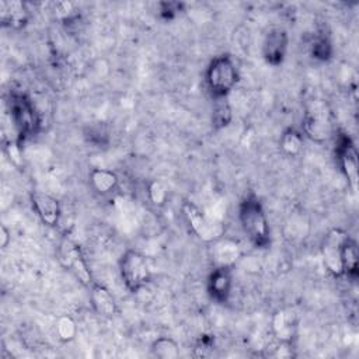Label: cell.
Masks as SVG:
<instances>
[{
	"label": "cell",
	"instance_id": "44dd1931",
	"mask_svg": "<svg viewBox=\"0 0 359 359\" xmlns=\"http://www.w3.org/2000/svg\"><path fill=\"white\" fill-rule=\"evenodd\" d=\"M55 330H56L57 338L60 341H63V342H70L77 335V324H76L74 318L72 316H69V314L60 316L56 320Z\"/></svg>",
	"mask_w": 359,
	"mask_h": 359
},
{
	"label": "cell",
	"instance_id": "3957f363",
	"mask_svg": "<svg viewBox=\"0 0 359 359\" xmlns=\"http://www.w3.org/2000/svg\"><path fill=\"white\" fill-rule=\"evenodd\" d=\"M119 273L130 293L144 289L151 280V268L147 257L137 250H126L119 258Z\"/></svg>",
	"mask_w": 359,
	"mask_h": 359
},
{
	"label": "cell",
	"instance_id": "5bb4252c",
	"mask_svg": "<svg viewBox=\"0 0 359 359\" xmlns=\"http://www.w3.org/2000/svg\"><path fill=\"white\" fill-rule=\"evenodd\" d=\"M0 18L4 27L21 28L29 20V11L21 1H0Z\"/></svg>",
	"mask_w": 359,
	"mask_h": 359
},
{
	"label": "cell",
	"instance_id": "ba28073f",
	"mask_svg": "<svg viewBox=\"0 0 359 359\" xmlns=\"http://www.w3.org/2000/svg\"><path fill=\"white\" fill-rule=\"evenodd\" d=\"M182 212L189 227L199 240L213 243L222 237V227L209 220L194 202L185 201L182 205Z\"/></svg>",
	"mask_w": 359,
	"mask_h": 359
},
{
	"label": "cell",
	"instance_id": "603a6c76",
	"mask_svg": "<svg viewBox=\"0 0 359 359\" xmlns=\"http://www.w3.org/2000/svg\"><path fill=\"white\" fill-rule=\"evenodd\" d=\"M272 328L275 332V337L278 339L290 341L292 339V324H289L287 317L283 311H278L272 317Z\"/></svg>",
	"mask_w": 359,
	"mask_h": 359
},
{
	"label": "cell",
	"instance_id": "9a60e30c",
	"mask_svg": "<svg viewBox=\"0 0 359 359\" xmlns=\"http://www.w3.org/2000/svg\"><path fill=\"white\" fill-rule=\"evenodd\" d=\"M88 180L91 188L98 195H108L114 192V189L118 187V175L115 171L108 168H100L94 167L88 172Z\"/></svg>",
	"mask_w": 359,
	"mask_h": 359
},
{
	"label": "cell",
	"instance_id": "6da1fadb",
	"mask_svg": "<svg viewBox=\"0 0 359 359\" xmlns=\"http://www.w3.org/2000/svg\"><path fill=\"white\" fill-rule=\"evenodd\" d=\"M238 223L243 233L257 248H266L271 244L269 220L261 199L255 194H248L238 205Z\"/></svg>",
	"mask_w": 359,
	"mask_h": 359
},
{
	"label": "cell",
	"instance_id": "9c48e42d",
	"mask_svg": "<svg viewBox=\"0 0 359 359\" xmlns=\"http://www.w3.org/2000/svg\"><path fill=\"white\" fill-rule=\"evenodd\" d=\"M289 48V34L283 27L273 25L264 35L261 52L264 60L271 66H279L283 63Z\"/></svg>",
	"mask_w": 359,
	"mask_h": 359
},
{
	"label": "cell",
	"instance_id": "cb8c5ba5",
	"mask_svg": "<svg viewBox=\"0 0 359 359\" xmlns=\"http://www.w3.org/2000/svg\"><path fill=\"white\" fill-rule=\"evenodd\" d=\"M311 55L317 60H328L332 56V45L328 36L320 35L311 43Z\"/></svg>",
	"mask_w": 359,
	"mask_h": 359
},
{
	"label": "cell",
	"instance_id": "8992f818",
	"mask_svg": "<svg viewBox=\"0 0 359 359\" xmlns=\"http://www.w3.org/2000/svg\"><path fill=\"white\" fill-rule=\"evenodd\" d=\"M346 238H348V234L345 231H342L341 229H332L327 233V236L321 243L323 262L327 271L335 278L344 276L342 245Z\"/></svg>",
	"mask_w": 359,
	"mask_h": 359
},
{
	"label": "cell",
	"instance_id": "ac0fdd59",
	"mask_svg": "<svg viewBox=\"0 0 359 359\" xmlns=\"http://www.w3.org/2000/svg\"><path fill=\"white\" fill-rule=\"evenodd\" d=\"M151 355L160 359H175L180 356V344L171 337H158L151 342Z\"/></svg>",
	"mask_w": 359,
	"mask_h": 359
},
{
	"label": "cell",
	"instance_id": "ffe728a7",
	"mask_svg": "<svg viewBox=\"0 0 359 359\" xmlns=\"http://www.w3.org/2000/svg\"><path fill=\"white\" fill-rule=\"evenodd\" d=\"M233 119V111L226 98L215 100L213 111H212V126L213 129L219 130L230 125Z\"/></svg>",
	"mask_w": 359,
	"mask_h": 359
},
{
	"label": "cell",
	"instance_id": "277c9868",
	"mask_svg": "<svg viewBox=\"0 0 359 359\" xmlns=\"http://www.w3.org/2000/svg\"><path fill=\"white\" fill-rule=\"evenodd\" d=\"M57 259L83 286L90 287L94 283L93 273L84 258L81 247L70 237L65 236L57 247Z\"/></svg>",
	"mask_w": 359,
	"mask_h": 359
},
{
	"label": "cell",
	"instance_id": "7c38bea8",
	"mask_svg": "<svg viewBox=\"0 0 359 359\" xmlns=\"http://www.w3.org/2000/svg\"><path fill=\"white\" fill-rule=\"evenodd\" d=\"M231 286H233L231 266H216L210 272L208 278V293L215 302L224 303L230 296Z\"/></svg>",
	"mask_w": 359,
	"mask_h": 359
},
{
	"label": "cell",
	"instance_id": "484cf974",
	"mask_svg": "<svg viewBox=\"0 0 359 359\" xmlns=\"http://www.w3.org/2000/svg\"><path fill=\"white\" fill-rule=\"evenodd\" d=\"M11 243V231L6 227V224L0 226V247L4 250Z\"/></svg>",
	"mask_w": 359,
	"mask_h": 359
},
{
	"label": "cell",
	"instance_id": "e0dca14e",
	"mask_svg": "<svg viewBox=\"0 0 359 359\" xmlns=\"http://www.w3.org/2000/svg\"><path fill=\"white\" fill-rule=\"evenodd\" d=\"M359 266V252L356 243L348 236L342 245V268L344 275L349 278H356Z\"/></svg>",
	"mask_w": 359,
	"mask_h": 359
},
{
	"label": "cell",
	"instance_id": "52a82bcc",
	"mask_svg": "<svg viewBox=\"0 0 359 359\" xmlns=\"http://www.w3.org/2000/svg\"><path fill=\"white\" fill-rule=\"evenodd\" d=\"M337 157L349 188L356 192L359 182V157L355 143L348 135H341L337 143Z\"/></svg>",
	"mask_w": 359,
	"mask_h": 359
},
{
	"label": "cell",
	"instance_id": "d6986e66",
	"mask_svg": "<svg viewBox=\"0 0 359 359\" xmlns=\"http://www.w3.org/2000/svg\"><path fill=\"white\" fill-rule=\"evenodd\" d=\"M280 149L283 150V153L286 156H297L300 154V151L303 150V144H304V136L302 132H299L294 128H289L286 130H283L282 136H280Z\"/></svg>",
	"mask_w": 359,
	"mask_h": 359
},
{
	"label": "cell",
	"instance_id": "5b68a950",
	"mask_svg": "<svg viewBox=\"0 0 359 359\" xmlns=\"http://www.w3.org/2000/svg\"><path fill=\"white\" fill-rule=\"evenodd\" d=\"M303 133L311 140L321 143L331 137L332 123L325 104L314 101L303 118Z\"/></svg>",
	"mask_w": 359,
	"mask_h": 359
},
{
	"label": "cell",
	"instance_id": "30bf717a",
	"mask_svg": "<svg viewBox=\"0 0 359 359\" xmlns=\"http://www.w3.org/2000/svg\"><path fill=\"white\" fill-rule=\"evenodd\" d=\"M31 205L39 220L48 227H56L62 217L60 202L42 191H34L31 194Z\"/></svg>",
	"mask_w": 359,
	"mask_h": 359
},
{
	"label": "cell",
	"instance_id": "7a4b0ae2",
	"mask_svg": "<svg viewBox=\"0 0 359 359\" xmlns=\"http://www.w3.org/2000/svg\"><path fill=\"white\" fill-rule=\"evenodd\" d=\"M238 81V69L234 59L227 55L215 56L206 70H205V83L208 91L215 100L227 98V95L234 90Z\"/></svg>",
	"mask_w": 359,
	"mask_h": 359
},
{
	"label": "cell",
	"instance_id": "8fae6325",
	"mask_svg": "<svg viewBox=\"0 0 359 359\" xmlns=\"http://www.w3.org/2000/svg\"><path fill=\"white\" fill-rule=\"evenodd\" d=\"M10 111L13 125L20 135H28L34 130L36 125L35 111L32 104L24 95H15L11 98Z\"/></svg>",
	"mask_w": 359,
	"mask_h": 359
},
{
	"label": "cell",
	"instance_id": "7402d4cb",
	"mask_svg": "<svg viewBox=\"0 0 359 359\" xmlns=\"http://www.w3.org/2000/svg\"><path fill=\"white\" fill-rule=\"evenodd\" d=\"M147 198H149V201L153 206L161 208L167 202L168 191H167L165 185L161 181L153 180L147 185Z\"/></svg>",
	"mask_w": 359,
	"mask_h": 359
},
{
	"label": "cell",
	"instance_id": "4fadbf2b",
	"mask_svg": "<svg viewBox=\"0 0 359 359\" xmlns=\"http://www.w3.org/2000/svg\"><path fill=\"white\" fill-rule=\"evenodd\" d=\"M88 289H90V302L94 311L101 317L112 318L118 313V304L111 290L105 285L98 283L95 280Z\"/></svg>",
	"mask_w": 359,
	"mask_h": 359
},
{
	"label": "cell",
	"instance_id": "d4e9b609",
	"mask_svg": "<svg viewBox=\"0 0 359 359\" xmlns=\"http://www.w3.org/2000/svg\"><path fill=\"white\" fill-rule=\"evenodd\" d=\"M4 150H6V154L8 156L10 161H13L15 165H20L22 158H21V150H20V146L15 140H8L4 146Z\"/></svg>",
	"mask_w": 359,
	"mask_h": 359
},
{
	"label": "cell",
	"instance_id": "2e32d148",
	"mask_svg": "<svg viewBox=\"0 0 359 359\" xmlns=\"http://www.w3.org/2000/svg\"><path fill=\"white\" fill-rule=\"evenodd\" d=\"M213 243L216 244L213 248V258L217 266H231L240 255L238 244L229 238H219Z\"/></svg>",
	"mask_w": 359,
	"mask_h": 359
}]
</instances>
